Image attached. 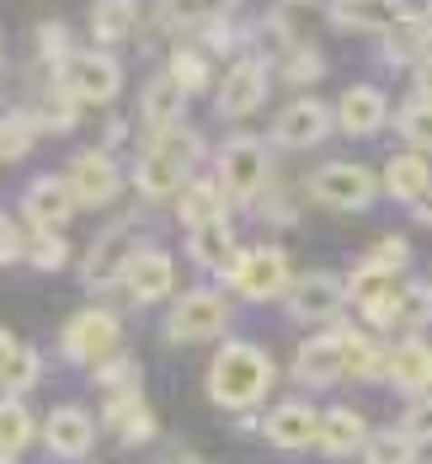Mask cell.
Masks as SVG:
<instances>
[{
    "mask_svg": "<svg viewBox=\"0 0 432 464\" xmlns=\"http://www.w3.org/2000/svg\"><path fill=\"white\" fill-rule=\"evenodd\" d=\"M134 182H139V192H149V198H171V192L182 187V166H171L166 155L144 150V160H139V171H134Z\"/></svg>",
    "mask_w": 432,
    "mask_h": 464,
    "instance_id": "484cf974",
    "label": "cell"
},
{
    "mask_svg": "<svg viewBox=\"0 0 432 464\" xmlns=\"http://www.w3.org/2000/svg\"><path fill=\"white\" fill-rule=\"evenodd\" d=\"M283 75L293 86H299V81H315V75H321V53H315V48H293L288 64H283Z\"/></svg>",
    "mask_w": 432,
    "mask_h": 464,
    "instance_id": "b9f144b4",
    "label": "cell"
},
{
    "mask_svg": "<svg viewBox=\"0 0 432 464\" xmlns=\"http://www.w3.org/2000/svg\"><path fill=\"white\" fill-rule=\"evenodd\" d=\"M273 390V358L251 342H230L214 363H208V395L230 411H245L256 406L262 395Z\"/></svg>",
    "mask_w": 432,
    "mask_h": 464,
    "instance_id": "6da1fadb",
    "label": "cell"
},
{
    "mask_svg": "<svg viewBox=\"0 0 432 464\" xmlns=\"http://www.w3.org/2000/svg\"><path fill=\"white\" fill-rule=\"evenodd\" d=\"M293 373L304 384H331L347 373V331H326V336H310L293 358Z\"/></svg>",
    "mask_w": 432,
    "mask_h": 464,
    "instance_id": "30bf717a",
    "label": "cell"
},
{
    "mask_svg": "<svg viewBox=\"0 0 432 464\" xmlns=\"http://www.w3.org/2000/svg\"><path fill=\"white\" fill-rule=\"evenodd\" d=\"M389 59H427L432 53V27L427 22H400V27H389V48H384Z\"/></svg>",
    "mask_w": 432,
    "mask_h": 464,
    "instance_id": "1f68e13d",
    "label": "cell"
},
{
    "mask_svg": "<svg viewBox=\"0 0 432 464\" xmlns=\"http://www.w3.org/2000/svg\"><path fill=\"white\" fill-rule=\"evenodd\" d=\"M48 449L53 454H64V459H81L86 449H91L96 438V421L81 411V406H59V411H48V427H43Z\"/></svg>",
    "mask_w": 432,
    "mask_h": 464,
    "instance_id": "5bb4252c",
    "label": "cell"
},
{
    "mask_svg": "<svg viewBox=\"0 0 432 464\" xmlns=\"http://www.w3.org/2000/svg\"><path fill=\"white\" fill-rule=\"evenodd\" d=\"M417 219H422V225H432V192L422 198V203H417Z\"/></svg>",
    "mask_w": 432,
    "mask_h": 464,
    "instance_id": "f907efd6",
    "label": "cell"
},
{
    "mask_svg": "<svg viewBox=\"0 0 432 464\" xmlns=\"http://www.w3.org/2000/svg\"><path fill=\"white\" fill-rule=\"evenodd\" d=\"M384 294H395V273H384V267H374V262H363V267L352 273V283H347V299H352L358 310L379 304Z\"/></svg>",
    "mask_w": 432,
    "mask_h": 464,
    "instance_id": "f1b7e54d",
    "label": "cell"
},
{
    "mask_svg": "<svg viewBox=\"0 0 432 464\" xmlns=\"http://www.w3.org/2000/svg\"><path fill=\"white\" fill-rule=\"evenodd\" d=\"M400 134L417 144V150H432V102H411L400 112Z\"/></svg>",
    "mask_w": 432,
    "mask_h": 464,
    "instance_id": "74e56055",
    "label": "cell"
},
{
    "mask_svg": "<svg viewBox=\"0 0 432 464\" xmlns=\"http://www.w3.org/2000/svg\"><path fill=\"white\" fill-rule=\"evenodd\" d=\"M427 315H432L427 288H406V294H400V325H422Z\"/></svg>",
    "mask_w": 432,
    "mask_h": 464,
    "instance_id": "ee69618b",
    "label": "cell"
},
{
    "mask_svg": "<svg viewBox=\"0 0 432 464\" xmlns=\"http://www.w3.org/2000/svg\"><path fill=\"white\" fill-rule=\"evenodd\" d=\"M267 171H273V166H267V150L256 140H230L225 155H219V182H225V192L240 198V203L267 187Z\"/></svg>",
    "mask_w": 432,
    "mask_h": 464,
    "instance_id": "52a82bcc",
    "label": "cell"
},
{
    "mask_svg": "<svg viewBox=\"0 0 432 464\" xmlns=\"http://www.w3.org/2000/svg\"><path fill=\"white\" fill-rule=\"evenodd\" d=\"M70 192H75V203H86V208H96V203H112L118 198V166L101 155V150H81L75 160H70Z\"/></svg>",
    "mask_w": 432,
    "mask_h": 464,
    "instance_id": "ba28073f",
    "label": "cell"
},
{
    "mask_svg": "<svg viewBox=\"0 0 432 464\" xmlns=\"http://www.w3.org/2000/svg\"><path fill=\"white\" fill-rule=\"evenodd\" d=\"M16 256H27V246H22V235H16V225L0 214V262H16Z\"/></svg>",
    "mask_w": 432,
    "mask_h": 464,
    "instance_id": "7dc6e473",
    "label": "cell"
},
{
    "mask_svg": "<svg viewBox=\"0 0 432 464\" xmlns=\"http://www.w3.org/2000/svg\"><path fill=\"white\" fill-rule=\"evenodd\" d=\"M182 107H187V92L171 81V70L166 75H155L149 86H144V102H139V118L160 134V129H177L182 123Z\"/></svg>",
    "mask_w": 432,
    "mask_h": 464,
    "instance_id": "2e32d148",
    "label": "cell"
},
{
    "mask_svg": "<svg viewBox=\"0 0 432 464\" xmlns=\"http://www.w3.org/2000/svg\"><path fill=\"white\" fill-rule=\"evenodd\" d=\"M171 81H177L187 96L203 92V86H208V64H203L197 53H187V48H177V53H171Z\"/></svg>",
    "mask_w": 432,
    "mask_h": 464,
    "instance_id": "8d00e7d4",
    "label": "cell"
},
{
    "mask_svg": "<svg viewBox=\"0 0 432 464\" xmlns=\"http://www.w3.org/2000/svg\"><path fill=\"white\" fill-rule=\"evenodd\" d=\"M363 438H369V432H363V417H358L352 406H336V411L321 417V438H315V443H321L326 454H352V449H363Z\"/></svg>",
    "mask_w": 432,
    "mask_h": 464,
    "instance_id": "7402d4cb",
    "label": "cell"
},
{
    "mask_svg": "<svg viewBox=\"0 0 432 464\" xmlns=\"http://www.w3.org/2000/svg\"><path fill=\"white\" fill-rule=\"evenodd\" d=\"M267 438H273L278 449H304V443L321 438V417H315L304 401H288V406H278V411L267 417Z\"/></svg>",
    "mask_w": 432,
    "mask_h": 464,
    "instance_id": "d6986e66",
    "label": "cell"
},
{
    "mask_svg": "<svg viewBox=\"0 0 432 464\" xmlns=\"http://www.w3.org/2000/svg\"><path fill=\"white\" fill-rule=\"evenodd\" d=\"M336 27H358V33H389L406 22L400 0H331Z\"/></svg>",
    "mask_w": 432,
    "mask_h": 464,
    "instance_id": "9a60e30c",
    "label": "cell"
},
{
    "mask_svg": "<svg viewBox=\"0 0 432 464\" xmlns=\"http://www.w3.org/2000/svg\"><path fill=\"white\" fill-rule=\"evenodd\" d=\"M64 256H70V246H64V235H59V230H38L33 240H27V262H33V267H43V273L64 267Z\"/></svg>",
    "mask_w": 432,
    "mask_h": 464,
    "instance_id": "e575fe53",
    "label": "cell"
},
{
    "mask_svg": "<svg viewBox=\"0 0 432 464\" xmlns=\"http://www.w3.org/2000/svg\"><path fill=\"white\" fill-rule=\"evenodd\" d=\"M369 262L384 267V273H400V267H406V240H379V246L369 251Z\"/></svg>",
    "mask_w": 432,
    "mask_h": 464,
    "instance_id": "bcb514c9",
    "label": "cell"
},
{
    "mask_svg": "<svg viewBox=\"0 0 432 464\" xmlns=\"http://www.w3.org/2000/svg\"><path fill=\"white\" fill-rule=\"evenodd\" d=\"M230 283H235L245 299H278L288 288V256L278 246H256V251H240L235 267H230Z\"/></svg>",
    "mask_w": 432,
    "mask_h": 464,
    "instance_id": "5b68a950",
    "label": "cell"
},
{
    "mask_svg": "<svg viewBox=\"0 0 432 464\" xmlns=\"http://www.w3.org/2000/svg\"><path fill=\"white\" fill-rule=\"evenodd\" d=\"M411 438L406 432H379V438H369V464H411Z\"/></svg>",
    "mask_w": 432,
    "mask_h": 464,
    "instance_id": "d590c367",
    "label": "cell"
},
{
    "mask_svg": "<svg viewBox=\"0 0 432 464\" xmlns=\"http://www.w3.org/2000/svg\"><path fill=\"white\" fill-rule=\"evenodd\" d=\"M214 16V0H166V22L171 27H197Z\"/></svg>",
    "mask_w": 432,
    "mask_h": 464,
    "instance_id": "ab89813d",
    "label": "cell"
},
{
    "mask_svg": "<svg viewBox=\"0 0 432 464\" xmlns=\"http://www.w3.org/2000/svg\"><path fill=\"white\" fill-rule=\"evenodd\" d=\"M384 96L374 86H352V92L336 102V123H341V134H379L384 129Z\"/></svg>",
    "mask_w": 432,
    "mask_h": 464,
    "instance_id": "ac0fdd59",
    "label": "cell"
},
{
    "mask_svg": "<svg viewBox=\"0 0 432 464\" xmlns=\"http://www.w3.org/2000/svg\"><path fill=\"white\" fill-rule=\"evenodd\" d=\"M384 187L395 192V198H411V203H422L432 192V171L422 155H395L389 166H384Z\"/></svg>",
    "mask_w": 432,
    "mask_h": 464,
    "instance_id": "603a6c76",
    "label": "cell"
},
{
    "mask_svg": "<svg viewBox=\"0 0 432 464\" xmlns=\"http://www.w3.org/2000/svg\"><path fill=\"white\" fill-rule=\"evenodd\" d=\"M75 208H81V203H75L70 182H53V177L33 182V187H27V198H22V214H27L38 230H59V225H64Z\"/></svg>",
    "mask_w": 432,
    "mask_h": 464,
    "instance_id": "4fadbf2b",
    "label": "cell"
},
{
    "mask_svg": "<svg viewBox=\"0 0 432 464\" xmlns=\"http://www.w3.org/2000/svg\"><path fill=\"white\" fill-rule=\"evenodd\" d=\"M59 342H64V358H75V363H107L118 353V315L86 310V315H75L64 325Z\"/></svg>",
    "mask_w": 432,
    "mask_h": 464,
    "instance_id": "8992f818",
    "label": "cell"
},
{
    "mask_svg": "<svg viewBox=\"0 0 432 464\" xmlns=\"http://www.w3.org/2000/svg\"><path fill=\"white\" fill-rule=\"evenodd\" d=\"M118 81H123V70H118L112 53H70L64 70H59V92L70 96V102H81V107L112 102Z\"/></svg>",
    "mask_w": 432,
    "mask_h": 464,
    "instance_id": "7a4b0ae2",
    "label": "cell"
},
{
    "mask_svg": "<svg viewBox=\"0 0 432 464\" xmlns=\"http://www.w3.org/2000/svg\"><path fill=\"white\" fill-rule=\"evenodd\" d=\"M374 171H363V166H347V160H331V166H321L315 171V182H310V198L315 203H326V208H369L374 203Z\"/></svg>",
    "mask_w": 432,
    "mask_h": 464,
    "instance_id": "277c9868",
    "label": "cell"
},
{
    "mask_svg": "<svg viewBox=\"0 0 432 464\" xmlns=\"http://www.w3.org/2000/svg\"><path fill=\"white\" fill-rule=\"evenodd\" d=\"M101 421H107L123 443H149V438H155V417H149V406L139 401V390L112 395V401H107V411H101Z\"/></svg>",
    "mask_w": 432,
    "mask_h": 464,
    "instance_id": "e0dca14e",
    "label": "cell"
},
{
    "mask_svg": "<svg viewBox=\"0 0 432 464\" xmlns=\"http://www.w3.org/2000/svg\"><path fill=\"white\" fill-rule=\"evenodd\" d=\"M0 464H11V459H0Z\"/></svg>",
    "mask_w": 432,
    "mask_h": 464,
    "instance_id": "db71d44e",
    "label": "cell"
},
{
    "mask_svg": "<svg viewBox=\"0 0 432 464\" xmlns=\"http://www.w3.org/2000/svg\"><path fill=\"white\" fill-rule=\"evenodd\" d=\"M225 321H230V304H225L219 294L197 288V294H182L177 310L166 315V336H171V342H208V336L225 331Z\"/></svg>",
    "mask_w": 432,
    "mask_h": 464,
    "instance_id": "3957f363",
    "label": "cell"
},
{
    "mask_svg": "<svg viewBox=\"0 0 432 464\" xmlns=\"http://www.w3.org/2000/svg\"><path fill=\"white\" fill-rule=\"evenodd\" d=\"M384 369H389V358L379 353V342L363 336V331H347V373L352 379H379Z\"/></svg>",
    "mask_w": 432,
    "mask_h": 464,
    "instance_id": "4316f807",
    "label": "cell"
},
{
    "mask_svg": "<svg viewBox=\"0 0 432 464\" xmlns=\"http://www.w3.org/2000/svg\"><path fill=\"white\" fill-rule=\"evenodd\" d=\"M149 150H155V155H166L171 166H182V171H187L192 160L203 155V140H197L192 129H182V123H177V129H160V134H155V144H149Z\"/></svg>",
    "mask_w": 432,
    "mask_h": 464,
    "instance_id": "4dcf8cb0",
    "label": "cell"
},
{
    "mask_svg": "<svg viewBox=\"0 0 432 464\" xmlns=\"http://www.w3.org/2000/svg\"><path fill=\"white\" fill-rule=\"evenodd\" d=\"M38 48H43V59H70V33L59 22H43L38 27Z\"/></svg>",
    "mask_w": 432,
    "mask_h": 464,
    "instance_id": "f6af8a7d",
    "label": "cell"
},
{
    "mask_svg": "<svg viewBox=\"0 0 432 464\" xmlns=\"http://www.w3.org/2000/svg\"><path fill=\"white\" fill-rule=\"evenodd\" d=\"M326 129H331V112H326V102H315V96H304V102H293L283 118H278V144L288 150H310V144L326 140Z\"/></svg>",
    "mask_w": 432,
    "mask_h": 464,
    "instance_id": "7c38bea8",
    "label": "cell"
},
{
    "mask_svg": "<svg viewBox=\"0 0 432 464\" xmlns=\"http://www.w3.org/2000/svg\"><path fill=\"white\" fill-rule=\"evenodd\" d=\"M33 443V417L22 401H0V459H16Z\"/></svg>",
    "mask_w": 432,
    "mask_h": 464,
    "instance_id": "d4e9b609",
    "label": "cell"
},
{
    "mask_svg": "<svg viewBox=\"0 0 432 464\" xmlns=\"http://www.w3.org/2000/svg\"><path fill=\"white\" fill-rule=\"evenodd\" d=\"M123 240H129V225H118V230H107L101 240L91 246V267H86V278L101 283L107 273H112V262H129V256H118L123 251Z\"/></svg>",
    "mask_w": 432,
    "mask_h": 464,
    "instance_id": "836d02e7",
    "label": "cell"
},
{
    "mask_svg": "<svg viewBox=\"0 0 432 464\" xmlns=\"http://www.w3.org/2000/svg\"><path fill=\"white\" fill-rule=\"evenodd\" d=\"M192 262L197 267H225V256H235V235H230V225L225 219H208V225H197L187 240Z\"/></svg>",
    "mask_w": 432,
    "mask_h": 464,
    "instance_id": "cb8c5ba5",
    "label": "cell"
},
{
    "mask_svg": "<svg viewBox=\"0 0 432 464\" xmlns=\"http://www.w3.org/2000/svg\"><path fill=\"white\" fill-rule=\"evenodd\" d=\"M96 384H107L112 395H123V390L139 384V363L134 358H107V363H96Z\"/></svg>",
    "mask_w": 432,
    "mask_h": 464,
    "instance_id": "f35d334b",
    "label": "cell"
},
{
    "mask_svg": "<svg viewBox=\"0 0 432 464\" xmlns=\"http://www.w3.org/2000/svg\"><path fill=\"white\" fill-rule=\"evenodd\" d=\"M38 384V353L27 347V358H22V369H16V379H11V390H33Z\"/></svg>",
    "mask_w": 432,
    "mask_h": 464,
    "instance_id": "c3c4849f",
    "label": "cell"
},
{
    "mask_svg": "<svg viewBox=\"0 0 432 464\" xmlns=\"http://www.w3.org/2000/svg\"><path fill=\"white\" fill-rule=\"evenodd\" d=\"M182 219H187L192 230H197V225H208V219H225V214H219V187H214V182L182 187Z\"/></svg>",
    "mask_w": 432,
    "mask_h": 464,
    "instance_id": "d6a6232c",
    "label": "cell"
},
{
    "mask_svg": "<svg viewBox=\"0 0 432 464\" xmlns=\"http://www.w3.org/2000/svg\"><path fill=\"white\" fill-rule=\"evenodd\" d=\"M22 358H27V342H16L11 331H0V384H11V379H16Z\"/></svg>",
    "mask_w": 432,
    "mask_h": 464,
    "instance_id": "7bdbcfd3",
    "label": "cell"
},
{
    "mask_svg": "<svg viewBox=\"0 0 432 464\" xmlns=\"http://www.w3.org/2000/svg\"><path fill=\"white\" fill-rule=\"evenodd\" d=\"M262 96H267V64L262 59H240L225 75V86H219V112L225 118H245V112L262 107Z\"/></svg>",
    "mask_w": 432,
    "mask_h": 464,
    "instance_id": "8fae6325",
    "label": "cell"
},
{
    "mask_svg": "<svg viewBox=\"0 0 432 464\" xmlns=\"http://www.w3.org/2000/svg\"><path fill=\"white\" fill-rule=\"evenodd\" d=\"M129 27H134V5H129V0H96V11H91V38L96 44H118Z\"/></svg>",
    "mask_w": 432,
    "mask_h": 464,
    "instance_id": "83f0119b",
    "label": "cell"
},
{
    "mask_svg": "<svg viewBox=\"0 0 432 464\" xmlns=\"http://www.w3.org/2000/svg\"><path fill=\"white\" fill-rule=\"evenodd\" d=\"M384 379H389L395 390H427L432 384V347L427 342H400V347L389 353Z\"/></svg>",
    "mask_w": 432,
    "mask_h": 464,
    "instance_id": "44dd1931",
    "label": "cell"
},
{
    "mask_svg": "<svg viewBox=\"0 0 432 464\" xmlns=\"http://www.w3.org/2000/svg\"><path fill=\"white\" fill-rule=\"evenodd\" d=\"M417 86H422V102H432V53L417 64Z\"/></svg>",
    "mask_w": 432,
    "mask_h": 464,
    "instance_id": "681fc988",
    "label": "cell"
},
{
    "mask_svg": "<svg viewBox=\"0 0 432 464\" xmlns=\"http://www.w3.org/2000/svg\"><path fill=\"white\" fill-rule=\"evenodd\" d=\"M171 283H177V273H171V256H166V251H139V246L129 251V262H123V288L134 294V304L166 299Z\"/></svg>",
    "mask_w": 432,
    "mask_h": 464,
    "instance_id": "9c48e42d",
    "label": "cell"
},
{
    "mask_svg": "<svg viewBox=\"0 0 432 464\" xmlns=\"http://www.w3.org/2000/svg\"><path fill=\"white\" fill-rule=\"evenodd\" d=\"M0 70H5V53H0Z\"/></svg>",
    "mask_w": 432,
    "mask_h": 464,
    "instance_id": "f5cc1de1",
    "label": "cell"
},
{
    "mask_svg": "<svg viewBox=\"0 0 432 464\" xmlns=\"http://www.w3.org/2000/svg\"><path fill=\"white\" fill-rule=\"evenodd\" d=\"M33 134H38L33 112H5L0 118V160H22L33 150Z\"/></svg>",
    "mask_w": 432,
    "mask_h": 464,
    "instance_id": "f546056e",
    "label": "cell"
},
{
    "mask_svg": "<svg viewBox=\"0 0 432 464\" xmlns=\"http://www.w3.org/2000/svg\"><path fill=\"white\" fill-rule=\"evenodd\" d=\"M166 464H197V454H171Z\"/></svg>",
    "mask_w": 432,
    "mask_h": 464,
    "instance_id": "816d5d0a",
    "label": "cell"
},
{
    "mask_svg": "<svg viewBox=\"0 0 432 464\" xmlns=\"http://www.w3.org/2000/svg\"><path fill=\"white\" fill-rule=\"evenodd\" d=\"M347 299V283L331 278V273H315V278L299 283V299H293V315L299 321H331Z\"/></svg>",
    "mask_w": 432,
    "mask_h": 464,
    "instance_id": "ffe728a7",
    "label": "cell"
},
{
    "mask_svg": "<svg viewBox=\"0 0 432 464\" xmlns=\"http://www.w3.org/2000/svg\"><path fill=\"white\" fill-rule=\"evenodd\" d=\"M400 432H406L411 443H432V401H417V406L406 411V421H400Z\"/></svg>",
    "mask_w": 432,
    "mask_h": 464,
    "instance_id": "60d3db41",
    "label": "cell"
}]
</instances>
